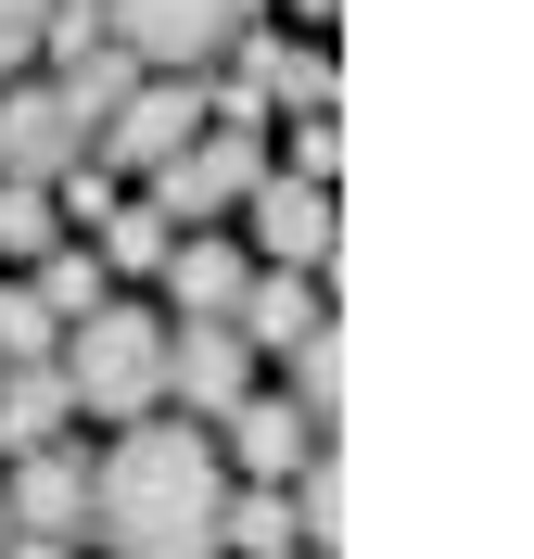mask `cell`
I'll return each instance as SVG.
<instances>
[{
	"label": "cell",
	"mask_w": 534,
	"mask_h": 559,
	"mask_svg": "<svg viewBox=\"0 0 534 559\" xmlns=\"http://www.w3.org/2000/svg\"><path fill=\"white\" fill-rule=\"evenodd\" d=\"M216 432H229L216 457H242V484H293V471H306V457L331 445V432H319L306 407H293V394H242V407L216 419Z\"/></svg>",
	"instance_id": "obj_10"
},
{
	"label": "cell",
	"mask_w": 534,
	"mask_h": 559,
	"mask_svg": "<svg viewBox=\"0 0 534 559\" xmlns=\"http://www.w3.org/2000/svg\"><path fill=\"white\" fill-rule=\"evenodd\" d=\"M0 509H13V534H64V547H90V457L51 432V445L0 457Z\"/></svg>",
	"instance_id": "obj_7"
},
{
	"label": "cell",
	"mask_w": 534,
	"mask_h": 559,
	"mask_svg": "<svg viewBox=\"0 0 534 559\" xmlns=\"http://www.w3.org/2000/svg\"><path fill=\"white\" fill-rule=\"evenodd\" d=\"M268 115H331V51H281V76H268Z\"/></svg>",
	"instance_id": "obj_22"
},
{
	"label": "cell",
	"mask_w": 534,
	"mask_h": 559,
	"mask_svg": "<svg viewBox=\"0 0 534 559\" xmlns=\"http://www.w3.org/2000/svg\"><path fill=\"white\" fill-rule=\"evenodd\" d=\"M281 356H293V407L331 432V419H344V331L319 318V331H306V344H281Z\"/></svg>",
	"instance_id": "obj_18"
},
{
	"label": "cell",
	"mask_w": 534,
	"mask_h": 559,
	"mask_svg": "<svg viewBox=\"0 0 534 559\" xmlns=\"http://www.w3.org/2000/svg\"><path fill=\"white\" fill-rule=\"evenodd\" d=\"M254 178H268V128H242V115H204V128H191L166 166H153V216H166V229L242 216V191H254Z\"/></svg>",
	"instance_id": "obj_3"
},
{
	"label": "cell",
	"mask_w": 534,
	"mask_h": 559,
	"mask_svg": "<svg viewBox=\"0 0 534 559\" xmlns=\"http://www.w3.org/2000/svg\"><path fill=\"white\" fill-rule=\"evenodd\" d=\"M103 26H115V51H128V64H153V76H204L216 51L254 26V0H103Z\"/></svg>",
	"instance_id": "obj_4"
},
{
	"label": "cell",
	"mask_w": 534,
	"mask_h": 559,
	"mask_svg": "<svg viewBox=\"0 0 534 559\" xmlns=\"http://www.w3.org/2000/svg\"><path fill=\"white\" fill-rule=\"evenodd\" d=\"M166 394L178 419H229L254 394V344H242V318H166Z\"/></svg>",
	"instance_id": "obj_6"
},
{
	"label": "cell",
	"mask_w": 534,
	"mask_h": 559,
	"mask_svg": "<svg viewBox=\"0 0 534 559\" xmlns=\"http://www.w3.org/2000/svg\"><path fill=\"white\" fill-rule=\"evenodd\" d=\"M26 293H38V306H51V318L76 331V318H90V306L115 293V267H103L90 242H51V254H38V280H26Z\"/></svg>",
	"instance_id": "obj_15"
},
{
	"label": "cell",
	"mask_w": 534,
	"mask_h": 559,
	"mask_svg": "<svg viewBox=\"0 0 534 559\" xmlns=\"http://www.w3.org/2000/svg\"><path fill=\"white\" fill-rule=\"evenodd\" d=\"M51 432H76V394H64V369H51V356H0V457L51 445Z\"/></svg>",
	"instance_id": "obj_12"
},
{
	"label": "cell",
	"mask_w": 534,
	"mask_h": 559,
	"mask_svg": "<svg viewBox=\"0 0 534 559\" xmlns=\"http://www.w3.org/2000/svg\"><path fill=\"white\" fill-rule=\"evenodd\" d=\"M281 559H331V547H281Z\"/></svg>",
	"instance_id": "obj_27"
},
{
	"label": "cell",
	"mask_w": 534,
	"mask_h": 559,
	"mask_svg": "<svg viewBox=\"0 0 534 559\" xmlns=\"http://www.w3.org/2000/svg\"><path fill=\"white\" fill-rule=\"evenodd\" d=\"M293 13H306V26H331V13H344V0H293Z\"/></svg>",
	"instance_id": "obj_26"
},
{
	"label": "cell",
	"mask_w": 534,
	"mask_h": 559,
	"mask_svg": "<svg viewBox=\"0 0 534 559\" xmlns=\"http://www.w3.org/2000/svg\"><path fill=\"white\" fill-rule=\"evenodd\" d=\"M166 242H178V229H166L153 204H115L103 229H90V254H103L115 280H153V267H166Z\"/></svg>",
	"instance_id": "obj_19"
},
{
	"label": "cell",
	"mask_w": 534,
	"mask_h": 559,
	"mask_svg": "<svg viewBox=\"0 0 534 559\" xmlns=\"http://www.w3.org/2000/svg\"><path fill=\"white\" fill-rule=\"evenodd\" d=\"M293 178H344V115H293Z\"/></svg>",
	"instance_id": "obj_23"
},
{
	"label": "cell",
	"mask_w": 534,
	"mask_h": 559,
	"mask_svg": "<svg viewBox=\"0 0 534 559\" xmlns=\"http://www.w3.org/2000/svg\"><path fill=\"white\" fill-rule=\"evenodd\" d=\"M204 128V76H141V90H128V103L103 115V128H90V166H115V178H153L178 153V140Z\"/></svg>",
	"instance_id": "obj_5"
},
{
	"label": "cell",
	"mask_w": 534,
	"mask_h": 559,
	"mask_svg": "<svg viewBox=\"0 0 534 559\" xmlns=\"http://www.w3.org/2000/svg\"><path fill=\"white\" fill-rule=\"evenodd\" d=\"M153 280H166L178 318H229V306H242V280H254V254H242V242H204V229H178Z\"/></svg>",
	"instance_id": "obj_11"
},
{
	"label": "cell",
	"mask_w": 534,
	"mask_h": 559,
	"mask_svg": "<svg viewBox=\"0 0 534 559\" xmlns=\"http://www.w3.org/2000/svg\"><path fill=\"white\" fill-rule=\"evenodd\" d=\"M51 242H64V204H51L38 178H0V254H26V267H38Z\"/></svg>",
	"instance_id": "obj_20"
},
{
	"label": "cell",
	"mask_w": 534,
	"mask_h": 559,
	"mask_svg": "<svg viewBox=\"0 0 534 559\" xmlns=\"http://www.w3.org/2000/svg\"><path fill=\"white\" fill-rule=\"evenodd\" d=\"M242 216H254V254H268V267H331V242H344L331 191L319 178H281V166L242 191Z\"/></svg>",
	"instance_id": "obj_9"
},
{
	"label": "cell",
	"mask_w": 534,
	"mask_h": 559,
	"mask_svg": "<svg viewBox=\"0 0 534 559\" xmlns=\"http://www.w3.org/2000/svg\"><path fill=\"white\" fill-rule=\"evenodd\" d=\"M76 153H90L76 103L51 90V76H13V90H0V178H38V191H51Z\"/></svg>",
	"instance_id": "obj_8"
},
{
	"label": "cell",
	"mask_w": 534,
	"mask_h": 559,
	"mask_svg": "<svg viewBox=\"0 0 534 559\" xmlns=\"http://www.w3.org/2000/svg\"><path fill=\"white\" fill-rule=\"evenodd\" d=\"M229 318H242V344L254 356H281V344H306V331H319V267H254L242 280V306H229Z\"/></svg>",
	"instance_id": "obj_13"
},
{
	"label": "cell",
	"mask_w": 534,
	"mask_h": 559,
	"mask_svg": "<svg viewBox=\"0 0 534 559\" xmlns=\"http://www.w3.org/2000/svg\"><path fill=\"white\" fill-rule=\"evenodd\" d=\"M51 344H64V318L38 306L26 280H0V356H51Z\"/></svg>",
	"instance_id": "obj_21"
},
{
	"label": "cell",
	"mask_w": 534,
	"mask_h": 559,
	"mask_svg": "<svg viewBox=\"0 0 534 559\" xmlns=\"http://www.w3.org/2000/svg\"><path fill=\"white\" fill-rule=\"evenodd\" d=\"M38 26H51V0H0V76L38 64Z\"/></svg>",
	"instance_id": "obj_25"
},
{
	"label": "cell",
	"mask_w": 534,
	"mask_h": 559,
	"mask_svg": "<svg viewBox=\"0 0 534 559\" xmlns=\"http://www.w3.org/2000/svg\"><path fill=\"white\" fill-rule=\"evenodd\" d=\"M281 496H293V547H344V457H331V445L306 457Z\"/></svg>",
	"instance_id": "obj_17"
},
{
	"label": "cell",
	"mask_w": 534,
	"mask_h": 559,
	"mask_svg": "<svg viewBox=\"0 0 534 559\" xmlns=\"http://www.w3.org/2000/svg\"><path fill=\"white\" fill-rule=\"evenodd\" d=\"M0 547H13V509H0Z\"/></svg>",
	"instance_id": "obj_28"
},
{
	"label": "cell",
	"mask_w": 534,
	"mask_h": 559,
	"mask_svg": "<svg viewBox=\"0 0 534 559\" xmlns=\"http://www.w3.org/2000/svg\"><path fill=\"white\" fill-rule=\"evenodd\" d=\"M141 76H153V64H128L115 38H90V51H64V64H51V90L76 103V128H103V115L128 103V90H141Z\"/></svg>",
	"instance_id": "obj_14"
},
{
	"label": "cell",
	"mask_w": 534,
	"mask_h": 559,
	"mask_svg": "<svg viewBox=\"0 0 534 559\" xmlns=\"http://www.w3.org/2000/svg\"><path fill=\"white\" fill-rule=\"evenodd\" d=\"M51 369H64V394H76V419H141V407H166V318L153 306H90L51 344Z\"/></svg>",
	"instance_id": "obj_2"
},
{
	"label": "cell",
	"mask_w": 534,
	"mask_h": 559,
	"mask_svg": "<svg viewBox=\"0 0 534 559\" xmlns=\"http://www.w3.org/2000/svg\"><path fill=\"white\" fill-rule=\"evenodd\" d=\"M216 547H242V559H281V547H293V496H281V484H242V496H216Z\"/></svg>",
	"instance_id": "obj_16"
},
{
	"label": "cell",
	"mask_w": 534,
	"mask_h": 559,
	"mask_svg": "<svg viewBox=\"0 0 534 559\" xmlns=\"http://www.w3.org/2000/svg\"><path fill=\"white\" fill-rule=\"evenodd\" d=\"M216 496H229V471H216L204 419H115L103 471H90V534H103L115 559H216Z\"/></svg>",
	"instance_id": "obj_1"
},
{
	"label": "cell",
	"mask_w": 534,
	"mask_h": 559,
	"mask_svg": "<svg viewBox=\"0 0 534 559\" xmlns=\"http://www.w3.org/2000/svg\"><path fill=\"white\" fill-rule=\"evenodd\" d=\"M51 204H64L76 229H103V216H115V166H90V153H76V166L51 178Z\"/></svg>",
	"instance_id": "obj_24"
}]
</instances>
